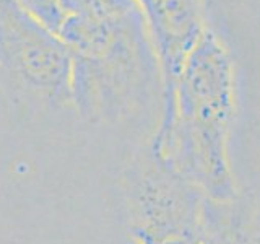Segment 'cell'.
I'll list each match as a JSON object with an SVG mask.
<instances>
[{"mask_svg": "<svg viewBox=\"0 0 260 244\" xmlns=\"http://www.w3.org/2000/svg\"><path fill=\"white\" fill-rule=\"evenodd\" d=\"M130 244H202L207 195L146 145L120 176Z\"/></svg>", "mask_w": 260, "mask_h": 244, "instance_id": "3957f363", "label": "cell"}, {"mask_svg": "<svg viewBox=\"0 0 260 244\" xmlns=\"http://www.w3.org/2000/svg\"><path fill=\"white\" fill-rule=\"evenodd\" d=\"M161 73L162 100L169 98L193 49L205 35L207 0H138Z\"/></svg>", "mask_w": 260, "mask_h": 244, "instance_id": "5b68a950", "label": "cell"}, {"mask_svg": "<svg viewBox=\"0 0 260 244\" xmlns=\"http://www.w3.org/2000/svg\"><path fill=\"white\" fill-rule=\"evenodd\" d=\"M236 67L223 39L207 29L161 103L148 145L208 199L233 200L239 191L231 160Z\"/></svg>", "mask_w": 260, "mask_h": 244, "instance_id": "6da1fadb", "label": "cell"}, {"mask_svg": "<svg viewBox=\"0 0 260 244\" xmlns=\"http://www.w3.org/2000/svg\"><path fill=\"white\" fill-rule=\"evenodd\" d=\"M202 244H260V208L241 194L233 200L207 199Z\"/></svg>", "mask_w": 260, "mask_h": 244, "instance_id": "8992f818", "label": "cell"}, {"mask_svg": "<svg viewBox=\"0 0 260 244\" xmlns=\"http://www.w3.org/2000/svg\"><path fill=\"white\" fill-rule=\"evenodd\" d=\"M138 0H63L67 15L75 16H104L135 5Z\"/></svg>", "mask_w": 260, "mask_h": 244, "instance_id": "ba28073f", "label": "cell"}, {"mask_svg": "<svg viewBox=\"0 0 260 244\" xmlns=\"http://www.w3.org/2000/svg\"><path fill=\"white\" fill-rule=\"evenodd\" d=\"M59 36L73 57L72 109L89 124L114 126L162 100L161 73L138 2L112 15H67Z\"/></svg>", "mask_w": 260, "mask_h": 244, "instance_id": "7a4b0ae2", "label": "cell"}, {"mask_svg": "<svg viewBox=\"0 0 260 244\" xmlns=\"http://www.w3.org/2000/svg\"><path fill=\"white\" fill-rule=\"evenodd\" d=\"M73 57L16 0H0V81L49 109L72 108Z\"/></svg>", "mask_w": 260, "mask_h": 244, "instance_id": "277c9868", "label": "cell"}, {"mask_svg": "<svg viewBox=\"0 0 260 244\" xmlns=\"http://www.w3.org/2000/svg\"><path fill=\"white\" fill-rule=\"evenodd\" d=\"M16 2L43 26L59 35L62 23L67 16L63 8V0H16Z\"/></svg>", "mask_w": 260, "mask_h": 244, "instance_id": "52a82bcc", "label": "cell"}]
</instances>
